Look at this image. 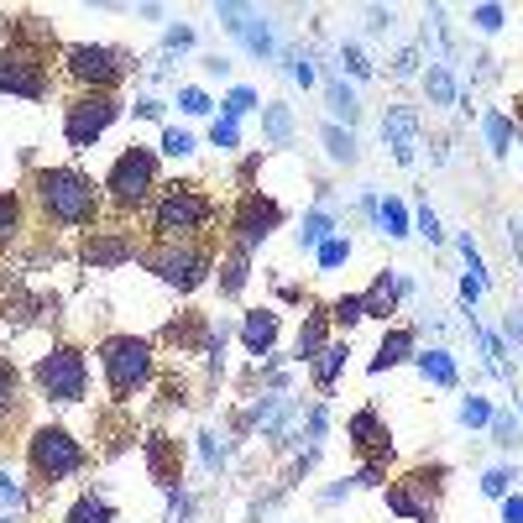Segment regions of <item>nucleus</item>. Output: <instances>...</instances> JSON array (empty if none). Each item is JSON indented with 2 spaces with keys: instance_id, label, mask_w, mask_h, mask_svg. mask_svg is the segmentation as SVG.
<instances>
[{
  "instance_id": "1",
  "label": "nucleus",
  "mask_w": 523,
  "mask_h": 523,
  "mask_svg": "<svg viewBox=\"0 0 523 523\" xmlns=\"http://www.w3.org/2000/svg\"><path fill=\"white\" fill-rule=\"evenodd\" d=\"M32 194H37V210L53 225H68V231L100 225L105 194L95 189V178H84L79 168H37L32 173Z\"/></svg>"
},
{
  "instance_id": "2",
  "label": "nucleus",
  "mask_w": 523,
  "mask_h": 523,
  "mask_svg": "<svg viewBox=\"0 0 523 523\" xmlns=\"http://www.w3.org/2000/svg\"><path fill=\"white\" fill-rule=\"evenodd\" d=\"M210 220H215V204H210V194H204L199 184H173V189L157 194V204H152V236H157V246L194 241Z\"/></svg>"
},
{
  "instance_id": "3",
  "label": "nucleus",
  "mask_w": 523,
  "mask_h": 523,
  "mask_svg": "<svg viewBox=\"0 0 523 523\" xmlns=\"http://www.w3.org/2000/svg\"><path fill=\"white\" fill-rule=\"evenodd\" d=\"M100 372L110 382V398H131L152 382L157 356H152L147 340H136V335H110L100 346Z\"/></svg>"
},
{
  "instance_id": "4",
  "label": "nucleus",
  "mask_w": 523,
  "mask_h": 523,
  "mask_svg": "<svg viewBox=\"0 0 523 523\" xmlns=\"http://www.w3.org/2000/svg\"><path fill=\"white\" fill-rule=\"evenodd\" d=\"M100 189H105V199L116 204V210H142V204L152 199V189H157V152L131 142L116 163H110Z\"/></svg>"
},
{
  "instance_id": "5",
  "label": "nucleus",
  "mask_w": 523,
  "mask_h": 523,
  "mask_svg": "<svg viewBox=\"0 0 523 523\" xmlns=\"http://www.w3.org/2000/svg\"><path fill=\"white\" fill-rule=\"evenodd\" d=\"M27 466L37 482H63V476L84 471V445L63 424H37L27 435Z\"/></svg>"
},
{
  "instance_id": "6",
  "label": "nucleus",
  "mask_w": 523,
  "mask_h": 523,
  "mask_svg": "<svg viewBox=\"0 0 523 523\" xmlns=\"http://www.w3.org/2000/svg\"><path fill=\"white\" fill-rule=\"evenodd\" d=\"M32 382H37V393L48 403H84V393H89V361L74 346H53V351L37 356Z\"/></svg>"
},
{
  "instance_id": "7",
  "label": "nucleus",
  "mask_w": 523,
  "mask_h": 523,
  "mask_svg": "<svg viewBox=\"0 0 523 523\" xmlns=\"http://www.w3.org/2000/svg\"><path fill=\"white\" fill-rule=\"evenodd\" d=\"M142 267H147L163 288H173V293H194L204 278H210L215 257L204 252V246H194V241H168V246H157V252H147Z\"/></svg>"
},
{
  "instance_id": "8",
  "label": "nucleus",
  "mask_w": 523,
  "mask_h": 523,
  "mask_svg": "<svg viewBox=\"0 0 523 523\" xmlns=\"http://www.w3.org/2000/svg\"><path fill=\"white\" fill-rule=\"evenodd\" d=\"M116 116H121L116 95H95V89L74 95L63 105V142H68V152H89L110 126H116Z\"/></svg>"
},
{
  "instance_id": "9",
  "label": "nucleus",
  "mask_w": 523,
  "mask_h": 523,
  "mask_svg": "<svg viewBox=\"0 0 523 523\" xmlns=\"http://www.w3.org/2000/svg\"><path fill=\"white\" fill-rule=\"evenodd\" d=\"M63 68L74 74L84 89H95V95H110L126 74H131V58L121 48H100V42H74V48L63 53Z\"/></svg>"
},
{
  "instance_id": "10",
  "label": "nucleus",
  "mask_w": 523,
  "mask_h": 523,
  "mask_svg": "<svg viewBox=\"0 0 523 523\" xmlns=\"http://www.w3.org/2000/svg\"><path fill=\"white\" fill-rule=\"evenodd\" d=\"M293 419H299V398L293 393H262V398H252V408H246V429H257V435L272 440L278 450H299L304 445Z\"/></svg>"
},
{
  "instance_id": "11",
  "label": "nucleus",
  "mask_w": 523,
  "mask_h": 523,
  "mask_svg": "<svg viewBox=\"0 0 523 523\" xmlns=\"http://www.w3.org/2000/svg\"><path fill=\"white\" fill-rule=\"evenodd\" d=\"M0 95H11V100H42L48 95V63H42L37 48H21V42L0 48Z\"/></svg>"
},
{
  "instance_id": "12",
  "label": "nucleus",
  "mask_w": 523,
  "mask_h": 523,
  "mask_svg": "<svg viewBox=\"0 0 523 523\" xmlns=\"http://www.w3.org/2000/svg\"><path fill=\"white\" fill-rule=\"evenodd\" d=\"M215 21H220V27L231 32L252 58H262V63L278 58V32H272V21H267L257 6H236V0H225V6H215Z\"/></svg>"
},
{
  "instance_id": "13",
  "label": "nucleus",
  "mask_w": 523,
  "mask_h": 523,
  "mask_svg": "<svg viewBox=\"0 0 523 523\" xmlns=\"http://www.w3.org/2000/svg\"><path fill=\"white\" fill-rule=\"evenodd\" d=\"M388 508L408 523H435L440 518V471H408L403 482L388 487Z\"/></svg>"
},
{
  "instance_id": "14",
  "label": "nucleus",
  "mask_w": 523,
  "mask_h": 523,
  "mask_svg": "<svg viewBox=\"0 0 523 523\" xmlns=\"http://www.w3.org/2000/svg\"><path fill=\"white\" fill-rule=\"evenodd\" d=\"M283 225V204L278 199H262V194H241L236 215H231V246L241 252H257V246Z\"/></svg>"
},
{
  "instance_id": "15",
  "label": "nucleus",
  "mask_w": 523,
  "mask_h": 523,
  "mask_svg": "<svg viewBox=\"0 0 523 523\" xmlns=\"http://www.w3.org/2000/svg\"><path fill=\"white\" fill-rule=\"evenodd\" d=\"M382 142L393 147V163L414 168V157L424 147V116H419V105H388V110H382Z\"/></svg>"
},
{
  "instance_id": "16",
  "label": "nucleus",
  "mask_w": 523,
  "mask_h": 523,
  "mask_svg": "<svg viewBox=\"0 0 523 523\" xmlns=\"http://www.w3.org/2000/svg\"><path fill=\"white\" fill-rule=\"evenodd\" d=\"M346 435H351V445H356L367 461H388V456H393L388 424H382V414H377V408H356V414H351V424H346Z\"/></svg>"
},
{
  "instance_id": "17",
  "label": "nucleus",
  "mask_w": 523,
  "mask_h": 523,
  "mask_svg": "<svg viewBox=\"0 0 523 523\" xmlns=\"http://www.w3.org/2000/svg\"><path fill=\"white\" fill-rule=\"evenodd\" d=\"M136 257H142V252H136V241L126 231H100V225H95V236L84 241V262L89 267H126Z\"/></svg>"
},
{
  "instance_id": "18",
  "label": "nucleus",
  "mask_w": 523,
  "mask_h": 523,
  "mask_svg": "<svg viewBox=\"0 0 523 523\" xmlns=\"http://www.w3.org/2000/svg\"><path fill=\"white\" fill-rule=\"evenodd\" d=\"M335 236V189H320V199H314V210L299 220V231H293V241H299V252H320V241Z\"/></svg>"
},
{
  "instance_id": "19",
  "label": "nucleus",
  "mask_w": 523,
  "mask_h": 523,
  "mask_svg": "<svg viewBox=\"0 0 523 523\" xmlns=\"http://www.w3.org/2000/svg\"><path fill=\"white\" fill-rule=\"evenodd\" d=\"M408 293H414V278H408V272H377V283L367 293V320H388Z\"/></svg>"
},
{
  "instance_id": "20",
  "label": "nucleus",
  "mask_w": 523,
  "mask_h": 523,
  "mask_svg": "<svg viewBox=\"0 0 523 523\" xmlns=\"http://www.w3.org/2000/svg\"><path fill=\"white\" fill-rule=\"evenodd\" d=\"M241 346L246 356H272V346H278V309H252L241 320Z\"/></svg>"
},
{
  "instance_id": "21",
  "label": "nucleus",
  "mask_w": 523,
  "mask_h": 523,
  "mask_svg": "<svg viewBox=\"0 0 523 523\" xmlns=\"http://www.w3.org/2000/svg\"><path fill=\"white\" fill-rule=\"evenodd\" d=\"M414 356H419V340H414V330H408V325H393L388 335H382L377 356H372V377L393 372V367H403V361H414Z\"/></svg>"
},
{
  "instance_id": "22",
  "label": "nucleus",
  "mask_w": 523,
  "mask_h": 523,
  "mask_svg": "<svg viewBox=\"0 0 523 523\" xmlns=\"http://www.w3.org/2000/svg\"><path fill=\"white\" fill-rule=\"evenodd\" d=\"M424 95H429V105H435V110L461 105V79H456V63L429 58V68H424Z\"/></svg>"
},
{
  "instance_id": "23",
  "label": "nucleus",
  "mask_w": 523,
  "mask_h": 523,
  "mask_svg": "<svg viewBox=\"0 0 523 523\" xmlns=\"http://www.w3.org/2000/svg\"><path fill=\"white\" fill-rule=\"evenodd\" d=\"M325 346H330V309H309L304 325H299V340H293V361L309 367V361L320 356Z\"/></svg>"
},
{
  "instance_id": "24",
  "label": "nucleus",
  "mask_w": 523,
  "mask_h": 523,
  "mask_svg": "<svg viewBox=\"0 0 523 523\" xmlns=\"http://www.w3.org/2000/svg\"><path fill=\"white\" fill-rule=\"evenodd\" d=\"M414 367H419V377L429 382V388H461V367H456V356H450L445 346L419 351V356H414Z\"/></svg>"
},
{
  "instance_id": "25",
  "label": "nucleus",
  "mask_w": 523,
  "mask_h": 523,
  "mask_svg": "<svg viewBox=\"0 0 523 523\" xmlns=\"http://www.w3.org/2000/svg\"><path fill=\"white\" fill-rule=\"evenodd\" d=\"M346 361H351V340H330V346L309 361L314 388H320V393H335V382H340V372H346Z\"/></svg>"
},
{
  "instance_id": "26",
  "label": "nucleus",
  "mask_w": 523,
  "mask_h": 523,
  "mask_svg": "<svg viewBox=\"0 0 523 523\" xmlns=\"http://www.w3.org/2000/svg\"><path fill=\"white\" fill-rule=\"evenodd\" d=\"M262 136L272 147H293V136H299V116H293V105H283V100L262 105Z\"/></svg>"
},
{
  "instance_id": "27",
  "label": "nucleus",
  "mask_w": 523,
  "mask_h": 523,
  "mask_svg": "<svg viewBox=\"0 0 523 523\" xmlns=\"http://www.w3.org/2000/svg\"><path fill=\"white\" fill-rule=\"evenodd\" d=\"M482 142H487V152L497 157V163H503V157L513 152V116L508 110H482Z\"/></svg>"
},
{
  "instance_id": "28",
  "label": "nucleus",
  "mask_w": 523,
  "mask_h": 523,
  "mask_svg": "<svg viewBox=\"0 0 523 523\" xmlns=\"http://www.w3.org/2000/svg\"><path fill=\"white\" fill-rule=\"evenodd\" d=\"M246 278H252V252H241V246H231L220 262V293L225 299H241L246 293Z\"/></svg>"
},
{
  "instance_id": "29",
  "label": "nucleus",
  "mask_w": 523,
  "mask_h": 523,
  "mask_svg": "<svg viewBox=\"0 0 523 523\" xmlns=\"http://www.w3.org/2000/svg\"><path fill=\"white\" fill-rule=\"evenodd\" d=\"M325 105H330V121L340 126H356V116H361V105H356V89H346V79L330 68V84H325Z\"/></svg>"
},
{
  "instance_id": "30",
  "label": "nucleus",
  "mask_w": 523,
  "mask_h": 523,
  "mask_svg": "<svg viewBox=\"0 0 523 523\" xmlns=\"http://www.w3.org/2000/svg\"><path fill=\"white\" fill-rule=\"evenodd\" d=\"M320 142H325V152H330V163H340V168H351L356 157H361V147H356L351 126H335V121H325V126H320Z\"/></svg>"
},
{
  "instance_id": "31",
  "label": "nucleus",
  "mask_w": 523,
  "mask_h": 523,
  "mask_svg": "<svg viewBox=\"0 0 523 523\" xmlns=\"http://www.w3.org/2000/svg\"><path fill=\"white\" fill-rule=\"evenodd\" d=\"M408 225H414V215H408V204H403V199L388 194V199L377 204V231L388 236V241H403V236H408Z\"/></svg>"
},
{
  "instance_id": "32",
  "label": "nucleus",
  "mask_w": 523,
  "mask_h": 523,
  "mask_svg": "<svg viewBox=\"0 0 523 523\" xmlns=\"http://www.w3.org/2000/svg\"><path fill=\"white\" fill-rule=\"evenodd\" d=\"M194 440H199V461H204V471H210V476H220L225 466H231V445H225L215 429H199Z\"/></svg>"
},
{
  "instance_id": "33",
  "label": "nucleus",
  "mask_w": 523,
  "mask_h": 523,
  "mask_svg": "<svg viewBox=\"0 0 523 523\" xmlns=\"http://www.w3.org/2000/svg\"><path fill=\"white\" fill-rule=\"evenodd\" d=\"M330 320L340 330H356L361 320H367V293H340V299L330 304Z\"/></svg>"
},
{
  "instance_id": "34",
  "label": "nucleus",
  "mask_w": 523,
  "mask_h": 523,
  "mask_svg": "<svg viewBox=\"0 0 523 523\" xmlns=\"http://www.w3.org/2000/svg\"><path fill=\"white\" fill-rule=\"evenodd\" d=\"M68 523H116V508L105 503V497H95V492H84L74 508H68Z\"/></svg>"
},
{
  "instance_id": "35",
  "label": "nucleus",
  "mask_w": 523,
  "mask_h": 523,
  "mask_svg": "<svg viewBox=\"0 0 523 523\" xmlns=\"http://www.w3.org/2000/svg\"><path fill=\"white\" fill-rule=\"evenodd\" d=\"M252 110H262V100H257L252 84H236L231 95L220 100V116H225V121H241V116H252Z\"/></svg>"
},
{
  "instance_id": "36",
  "label": "nucleus",
  "mask_w": 523,
  "mask_h": 523,
  "mask_svg": "<svg viewBox=\"0 0 523 523\" xmlns=\"http://www.w3.org/2000/svg\"><path fill=\"white\" fill-rule=\"evenodd\" d=\"M513 482H518V466H487V471H482V497L503 503V497L513 492Z\"/></svg>"
},
{
  "instance_id": "37",
  "label": "nucleus",
  "mask_w": 523,
  "mask_h": 523,
  "mask_svg": "<svg viewBox=\"0 0 523 523\" xmlns=\"http://www.w3.org/2000/svg\"><path fill=\"white\" fill-rule=\"evenodd\" d=\"M314 262H320V272H335L340 262H351V236H330V241H320V252H314Z\"/></svg>"
},
{
  "instance_id": "38",
  "label": "nucleus",
  "mask_w": 523,
  "mask_h": 523,
  "mask_svg": "<svg viewBox=\"0 0 523 523\" xmlns=\"http://www.w3.org/2000/svg\"><path fill=\"white\" fill-rule=\"evenodd\" d=\"M16 236H21V199L0 194V246H11Z\"/></svg>"
},
{
  "instance_id": "39",
  "label": "nucleus",
  "mask_w": 523,
  "mask_h": 523,
  "mask_svg": "<svg viewBox=\"0 0 523 523\" xmlns=\"http://www.w3.org/2000/svg\"><path fill=\"white\" fill-rule=\"evenodd\" d=\"M492 414H497V408H492L482 393L461 398V424H466V429H487V424H492Z\"/></svg>"
},
{
  "instance_id": "40",
  "label": "nucleus",
  "mask_w": 523,
  "mask_h": 523,
  "mask_svg": "<svg viewBox=\"0 0 523 523\" xmlns=\"http://www.w3.org/2000/svg\"><path fill=\"white\" fill-rule=\"evenodd\" d=\"M189 48H194V27H184V21H178V27L163 32V53H157V63H168V58L189 53Z\"/></svg>"
},
{
  "instance_id": "41",
  "label": "nucleus",
  "mask_w": 523,
  "mask_h": 523,
  "mask_svg": "<svg viewBox=\"0 0 523 523\" xmlns=\"http://www.w3.org/2000/svg\"><path fill=\"white\" fill-rule=\"evenodd\" d=\"M335 58H340V68H346V74H351V79H372V74H377V68H372V58H367V53H361V48H356V42H346V48H340Z\"/></svg>"
},
{
  "instance_id": "42",
  "label": "nucleus",
  "mask_w": 523,
  "mask_h": 523,
  "mask_svg": "<svg viewBox=\"0 0 523 523\" xmlns=\"http://www.w3.org/2000/svg\"><path fill=\"white\" fill-rule=\"evenodd\" d=\"M178 110H184V116H210V110H215V100L204 95L199 84H184V89H178Z\"/></svg>"
},
{
  "instance_id": "43",
  "label": "nucleus",
  "mask_w": 523,
  "mask_h": 523,
  "mask_svg": "<svg viewBox=\"0 0 523 523\" xmlns=\"http://www.w3.org/2000/svg\"><path fill=\"white\" fill-rule=\"evenodd\" d=\"M210 147H220V152H236V147H241V121H225V116H215V126H210Z\"/></svg>"
},
{
  "instance_id": "44",
  "label": "nucleus",
  "mask_w": 523,
  "mask_h": 523,
  "mask_svg": "<svg viewBox=\"0 0 523 523\" xmlns=\"http://www.w3.org/2000/svg\"><path fill=\"white\" fill-rule=\"evenodd\" d=\"M194 147H199V142H194L184 126H168V131H163V152L173 157V163H178V157H194Z\"/></svg>"
},
{
  "instance_id": "45",
  "label": "nucleus",
  "mask_w": 523,
  "mask_h": 523,
  "mask_svg": "<svg viewBox=\"0 0 523 523\" xmlns=\"http://www.w3.org/2000/svg\"><path fill=\"white\" fill-rule=\"evenodd\" d=\"M503 21H508L503 6H471V27H476V32L492 37V32H503Z\"/></svg>"
},
{
  "instance_id": "46",
  "label": "nucleus",
  "mask_w": 523,
  "mask_h": 523,
  "mask_svg": "<svg viewBox=\"0 0 523 523\" xmlns=\"http://www.w3.org/2000/svg\"><path fill=\"white\" fill-rule=\"evenodd\" d=\"M0 508H11V513H27V487L16 482V476L0 471Z\"/></svg>"
},
{
  "instance_id": "47",
  "label": "nucleus",
  "mask_w": 523,
  "mask_h": 523,
  "mask_svg": "<svg viewBox=\"0 0 523 523\" xmlns=\"http://www.w3.org/2000/svg\"><path fill=\"white\" fill-rule=\"evenodd\" d=\"M16 388H21V372L11 367V356H0V408H16Z\"/></svg>"
},
{
  "instance_id": "48",
  "label": "nucleus",
  "mask_w": 523,
  "mask_h": 523,
  "mask_svg": "<svg viewBox=\"0 0 523 523\" xmlns=\"http://www.w3.org/2000/svg\"><path fill=\"white\" fill-rule=\"evenodd\" d=\"M487 429H492V440L503 445V450H513V445H518V424H513V414H503V408L492 414V424H487Z\"/></svg>"
},
{
  "instance_id": "49",
  "label": "nucleus",
  "mask_w": 523,
  "mask_h": 523,
  "mask_svg": "<svg viewBox=\"0 0 523 523\" xmlns=\"http://www.w3.org/2000/svg\"><path fill=\"white\" fill-rule=\"evenodd\" d=\"M393 21H398L393 6H372V11H367V32H372V37H388V32H393Z\"/></svg>"
},
{
  "instance_id": "50",
  "label": "nucleus",
  "mask_w": 523,
  "mask_h": 523,
  "mask_svg": "<svg viewBox=\"0 0 523 523\" xmlns=\"http://www.w3.org/2000/svg\"><path fill=\"white\" fill-rule=\"evenodd\" d=\"M419 63H424L419 48H403V53L393 58V79H414V74H419Z\"/></svg>"
},
{
  "instance_id": "51",
  "label": "nucleus",
  "mask_w": 523,
  "mask_h": 523,
  "mask_svg": "<svg viewBox=\"0 0 523 523\" xmlns=\"http://www.w3.org/2000/svg\"><path fill=\"white\" fill-rule=\"evenodd\" d=\"M414 225H419V236H424L429 246H440V241H445V231H440V220H435V210H419V215H414Z\"/></svg>"
},
{
  "instance_id": "52",
  "label": "nucleus",
  "mask_w": 523,
  "mask_h": 523,
  "mask_svg": "<svg viewBox=\"0 0 523 523\" xmlns=\"http://www.w3.org/2000/svg\"><path fill=\"white\" fill-rule=\"evenodd\" d=\"M482 293H487V283H482V278H471V272H466V278H461V304H466V314H476V304H482Z\"/></svg>"
},
{
  "instance_id": "53",
  "label": "nucleus",
  "mask_w": 523,
  "mask_h": 523,
  "mask_svg": "<svg viewBox=\"0 0 523 523\" xmlns=\"http://www.w3.org/2000/svg\"><path fill=\"white\" fill-rule=\"evenodd\" d=\"M351 492H356V482H351V476H340L335 487H325V492H320V503H325V508H335V503H346Z\"/></svg>"
},
{
  "instance_id": "54",
  "label": "nucleus",
  "mask_w": 523,
  "mask_h": 523,
  "mask_svg": "<svg viewBox=\"0 0 523 523\" xmlns=\"http://www.w3.org/2000/svg\"><path fill=\"white\" fill-rule=\"evenodd\" d=\"M131 110H136V116H142V121H163V110H168V105L157 100V95H142V100H136Z\"/></svg>"
},
{
  "instance_id": "55",
  "label": "nucleus",
  "mask_w": 523,
  "mask_h": 523,
  "mask_svg": "<svg viewBox=\"0 0 523 523\" xmlns=\"http://www.w3.org/2000/svg\"><path fill=\"white\" fill-rule=\"evenodd\" d=\"M503 340L523 346V309H508V314H503Z\"/></svg>"
},
{
  "instance_id": "56",
  "label": "nucleus",
  "mask_w": 523,
  "mask_h": 523,
  "mask_svg": "<svg viewBox=\"0 0 523 523\" xmlns=\"http://www.w3.org/2000/svg\"><path fill=\"white\" fill-rule=\"evenodd\" d=\"M503 523H523V492H508L503 497Z\"/></svg>"
},
{
  "instance_id": "57",
  "label": "nucleus",
  "mask_w": 523,
  "mask_h": 523,
  "mask_svg": "<svg viewBox=\"0 0 523 523\" xmlns=\"http://www.w3.org/2000/svg\"><path fill=\"white\" fill-rule=\"evenodd\" d=\"M204 74H210V79H231V58H204Z\"/></svg>"
},
{
  "instance_id": "58",
  "label": "nucleus",
  "mask_w": 523,
  "mask_h": 523,
  "mask_svg": "<svg viewBox=\"0 0 523 523\" xmlns=\"http://www.w3.org/2000/svg\"><path fill=\"white\" fill-rule=\"evenodd\" d=\"M508 246H513V257H523V225L508 220Z\"/></svg>"
},
{
  "instance_id": "59",
  "label": "nucleus",
  "mask_w": 523,
  "mask_h": 523,
  "mask_svg": "<svg viewBox=\"0 0 523 523\" xmlns=\"http://www.w3.org/2000/svg\"><path fill=\"white\" fill-rule=\"evenodd\" d=\"M0 523H21V513H11V508H0Z\"/></svg>"
},
{
  "instance_id": "60",
  "label": "nucleus",
  "mask_w": 523,
  "mask_h": 523,
  "mask_svg": "<svg viewBox=\"0 0 523 523\" xmlns=\"http://www.w3.org/2000/svg\"><path fill=\"white\" fill-rule=\"evenodd\" d=\"M518 147H523V121H518Z\"/></svg>"
}]
</instances>
